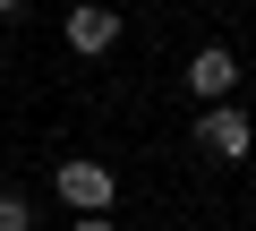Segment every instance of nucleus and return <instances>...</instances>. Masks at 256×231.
<instances>
[{"label": "nucleus", "instance_id": "obj_1", "mask_svg": "<svg viewBox=\"0 0 256 231\" xmlns=\"http://www.w3.org/2000/svg\"><path fill=\"white\" fill-rule=\"evenodd\" d=\"M196 146H205L214 163H248L256 129H248V111H239V103H205V111H196Z\"/></svg>", "mask_w": 256, "mask_h": 231}, {"label": "nucleus", "instance_id": "obj_2", "mask_svg": "<svg viewBox=\"0 0 256 231\" xmlns=\"http://www.w3.org/2000/svg\"><path fill=\"white\" fill-rule=\"evenodd\" d=\"M60 35H68V52H86V60H94V52H111V43H120V9H111V0H77V9L60 18Z\"/></svg>", "mask_w": 256, "mask_h": 231}, {"label": "nucleus", "instance_id": "obj_3", "mask_svg": "<svg viewBox=\"0 0 256 231\" xmlns=\"http://www.w3.org/2000/svg\"><path fill=\"white\" fill-rule=\"evenodd\" d=\"M60 197H68L77 214H102V205H111L120 188H111V171H102V163H86V154H68V163H60Z\"/></svg>", "mask_w": 256, "mask_h": 231}, {"label": "nucleus", "instance_id": "obj_4", "mask_svg": "<svg viewBox=\"0 0 256 231\" xmlns=\"http://www.w3.org/2000/svg\"><path fill=\"white\" fill-rule=\"evenodd\" d=\"M230 86H239V60H230L222 43H205V52L188 60V94H196V103H230Z\"/></svg>", "mask_w": 256, "mask_h": 231}, {"label": "nucleus", "instance_id": "obj_5", "mask_svg": "<svg viewBox=\"0 0 256 231\" xmlns=\"http://www.w3.org/2000/svg\"><path fill=\"white\" fill-rule=\"evenodd\" d=\"M0 231H26V205L18 197H0Z\"/></svg>", "mask_w": 256, "mask_h": 231}, {"label": "nucleus", "instance_id": "obj_6", "mask_svg": "<svg viewBox=\"0 0 256 231\" xmlns=\"http://www.w3.org/2000/svg\"><path fill=\"white\" fill-rule=\"evenodd\" d=\"M68 231H111V222H102V214H77V222H68Z\"/></svg>", "mask_w": 256, "mask_h": 231}, {"label": "nucleus", "instance_id": "obj_7", "mask_svg": "<svg viewBox=\"0 0 256 231\" xmlns=\"http://www.w3.org/2000/svg\"><path fill=\"white\" fill-rule=\"evenodd\" d=\"M18 9H26V0H0V18H18Z\"/></svg>", "mask_w": 256, "mask_h": 231}]
</instances>
